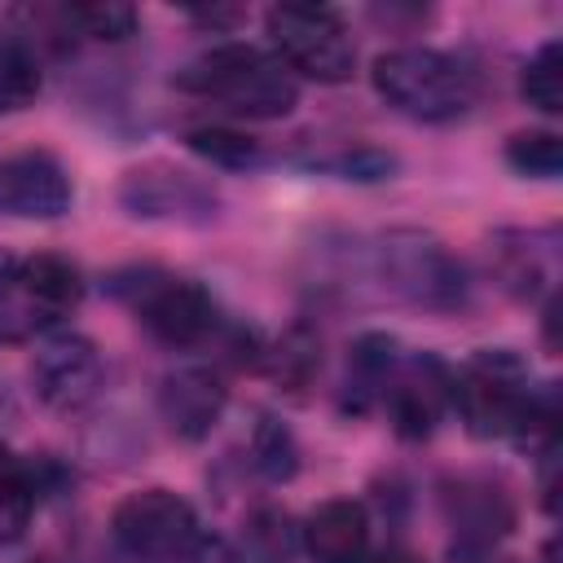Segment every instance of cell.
<instances>
[{
	"instance_id": "4",
	"label": "cell",
	"mask_w": 563,
	"mask_h": 563,
	"mask_svg": "<svg viewBox=\"0 0 563 563\" xmlns=\"http://www.w3.org/2000/svg\"><path fill=\"white\" fill-rule=\"evenodd\" d=\"M528 365L510 347H484L462 369H453L449 409H457L462 427L475 440H515L528 405H532Z\"/></svg>"
},
{
	"instance_id": "8",
	"label": "cell",
	"mask_w": 563,
	"mask_h": 563,
	"mask_svg": "<svg viewBox=\"0 0 563 563\" xmlns=\"http://www.w3.org/2000/svg\"><path fill=\"white\" fill-rule=\"evenodd\" d=\"M119 207L136 220H167V224H211L220 220V194L211 180L172 167V163H141L119 180Z\"/></svg>"
},
{
	"instance_id": "21",
	"label": "cell",
	"mask_w": 563,
	"mask_h": 563,
	"mask_svg": "<svg viewBox=\"0 0 563 563\" xmlns=\"http://www.w3.org/2000/svg\"><path fill=\"white\" fill-rule=\"evenodd\" d=\"M251 462H255V471L268 484L295 479V471H299V440H295V431L282 418L264 413L255 422V431H251Z\"/></svg>"
},
{
	"instance_id": "1",
	"label": "cell",
	"mask_w": 563,
	"mask_h": 563,
	"mask_svg": "<svg viewBox=\"0 0 563 563\" xmlns=\"http://www.w3.org/2000/svg\"><path fill=\"white\" fill-rule=\"evenodd\" d=\"M180 92L211 97L246 119H282L299 106V79L255 44H211L194 62H185L172 79Z\"/></svg>"
},
{
	"instance_id": "15",
	"label": "cell",
	"mask_w": 563,
	"mask_h": 563,
	"mask_svg": "<svg viewBox=\"0 0 563 563\" xmlns=\"http://www.w3.org/2000/svg\"><path fill=\"white\" fill-rule=\"evenodd\" d=\"M299 541L312 563H361L369 554V515L352 497H330L308 515Z\"/></svg>"
},
{
	"instance_id": "5",
	"label": "cell",
	"mask_w": 563,
	"mask_h": 563,
	"mask_svg": "<svg viewBox=\"0 0 563 563\" xmlns=\"http://www.w3.org/2000/svg\"><path fill=\"white\" fill-rule=\"evenodd\" d=\"M110 290L167 347H198L220 325L216 299L194 277H176L163 268H128L110 277Z\"/></svg>"
},
{
	"instance_id": "16",
	"label": "cell",
	"mask_w": 563,
	"mask_h": 563,
	"mask_svg": "<svg viewBox=\"0 0 563 563\" xmlns=\"http://www.w3.org/2000/svg\"><path fill=\"white\" fill-rule=\"evenodd\" d=\"M396 365H400V347L391 334H361L347 356V409L361 413L374 400H383Z\"/></svg>"
},
{
	"instance_id": "11",
	"label": "cell",
	"mask_w": 563,
	"mask_h": 563,
	"mask_svg": "<svg viewBox=\"0 0 563 563\" xmlns=\"http://www.w3.org/2000/svg\"><path fill=\"white\" fill-rule=\"evenodd\" d=\"M449 387H453V369L444 361H435V356H409L405 361L400 356V365L383 391V405H387L396 435L400 440H427L449 409Z\"/></svg>"
},
{
	"instance_id": "14",
	"label": "cell",
	"mask_w": 563,
	"mask_h": 563,
	"mask_svg": "<svg viewBox=\"0 0 563 563\" xmlns=\"http://www.w3.org/2000/svg\"><path fill=\"white\" fill-rule=\"evenodd\" d=\"M488 273L515 299H537L554 286V238L528 229H501L488 238Z\"/></svg>"
},
{
	"instance_id": "20",
	"label": "cell",
	"mask_w": 563,
	"mask_h": 563,
	"mask_svg": "<svg viewBox=\"0 0 563 563\" xmlns=\"http://www.w3.org/2000/svg\"><path fill=\"white\" fill-rule=\"evenodd\" d=\"M185 145L207 158L211 167H229V172H242V167H255L264 163V145L238 128H224V123H198L185 132Z\"/></svg>"
},
{
	"instance_id": "19",
	"label": "cell",
	"mask_w": 563,
	"mask_h": 563,
	"mask_svg": "<svg viewBox=\"0 0 563 563\" xmlns=\"http://www.w3.org/2000/svg\"><path fill=\"white\" fill-rule=\"evenodd\" d=\"M35 501H40L35 466H26L22 457L0 449V545H13L26 532Z\"/></svg>"
},
{
	"instance_id": "25",
	"label": "cell",
	"mask_w": 563,
	"mask_h": 563,
	"mask_svg": "<svg viewBox=\"0 0 563 563\" xmlns=\"http://www.w3.org/2000/svg\"><path fill=\"white\" fill-rule=\"evenodd\" d=\"M506 163L519 172V176H532V180H554L563 172V136L545 132V128H532V132H515L506 141Z\"/></svg>"
},
{
	"instance_id": "26",
	"label": "cell",
	"mask_w": 563,
	"mask_h": 563,
	"mask_svg": "<svg viewBox=\"0 0 563 563\" xmlns=\"http://www.w3.org/2000/svg\"><path fill=\"white\" fill-rule=\"evenodd\" d=\"M264 356H268L273 378L286 383L290 391H299V387L317 374V365H321V343H317V334H308L303 325H295V330H286V334L277 339V347L264 352Z\"/></svg>"
},
{
	"instance_id": "22",
	"label": "cell",
	"mask_w": 563,
	"mask_h": 563,
	"mask_svg": "<svg viewBox=\"0 0 563 563\" xmlns=\"http://www.w3.org/2000/svg\"><path fill=\"white\" fill-rule=\"evenodd\" d=\"M519 97L541 114L563 110V48H559V40H545L528 57V66L519 70Z\"/></svg>"
},
{
	"instance_id": "24",
	"label": "cell",
	"mask_w": 563,
	"mask_h": 563,
	"mask_svg": "<svg viewBox=\"0 0 563 563\" xmlns=\"http://www.w3.org/2000/svg\"><path fill=\"white\" fill-rule=\"evenodd\" d=\"M62 31H79L88 40H128L136 31V9L132 4H62L57 9Z\"/></svg>"
},
{
	"instance_id": "29",
	"label": "cell",
	"mask_w": 563,
	"mask_h": 563,
	"mask_svg": "<svg viewBox=\"0 0 563 563\" xmlns=\"http://www.w3.org/2000/svg\"><path fill=\"white\" fill-rule=\"evenodd\" d=\"M361 563H422V559L409 554V550H400V545H387V550H378V554H365Z\"/></svg>"
},
{
	"instance_id": "31",
	"label": "cell",
	"mask_w": 563,
	"mask_h": 563,
	"mask_svg": "<svg viewBox=\"0 0 563 563\" xmlns=\"http://www.w3.org/2000/svg\"><path fill=\"white\" fill-rule=\"evenodd\" d=\"M501 563H515V559H501Z\"/></svg>"
},
{
	"instance_id": "6",
	"label": "cell",
	"mask_w": 563,
	"mask_h": 563,
	"mask_svg": "<svg viewBox=\"0 0 563 563\" xmlns=\"http://www.w3.org/2000/svg\"><path fill=\"white\" fill-rule=\"evenodd\" d=\"M264 31L273 40V57L303 79L317 84H343L356 70V44L347 35V22L325 4H273L264 13Z\"/></svg>"
},
{
	"instance_id": "28",
	"label": "cell",
	"mask_w": 563,
	"mask_h": 563,
	"mask_svg": "<svg viewBox=\"0 0 563 563\" xmlns=\"http://www.w3.org/2000/svg\"><path fill=\"white\" fill-rule=\"evenodd\" d=\"M185 563H246V554L238 545H229L224 537H202Z\"/></svg>"
},
{
	"instance_id": "13",
	"label": "cell",
	"mask_w": 563,
	"mask_h": 563,
	"mask_svg": "<svg viewBox=\"0 0 563 563\" xmlns=\"http://www.w3.org/2000/svg\"><path fill=\"white\" fill-rule=\"evenodd\" d=\"M229 405V387L207 365H180L158 387V413L180 440H207Z\"/></svg>"
},
{
	"instance_id": "30",
	"label": "cell",
	"mask_w": 563,
	"mask_h": 563,
	"mask_svg": "<svg viewBox=\"0 0 563 563\" xmlns=\"http://www.w3.org/2000/svg\"><path fill=\"white\" fill-rule=\"evenodd\" d=\"M9 418H13V396H9V387L0 383V427H4Z\"/></svg>"
},
{
	"instance_id": "10",
	"label": "cell",
	"mask_w": 563,
	"mask_h": 563,
	"mask_svg": "<svg viewBox=\"0 0 563 563\" xmlns=\"http://www.w3.org/2000/svg\"><path fill=\"white\" fill-rule=\"evenodd\" d=\"M106 383V365L92 339L84 334H66L53 339L35 361H31V387L40 396V405L57 409V413H75L88 400H97Z\"/></svg>"
},
{
	"instance_id": "3",
	"label": "cell",
	"mask_w": 563,
	"mask_h": 563,
	"mask_svg": "<svg viewBox=\"0 0 563 563\" xmlns=\"http://www.w3.org/2000/svg\"><path fill=\"white\" fill-rule=\"evenodd\" d=\"M374 277L391 299L422 312H457L471 295L462 260L422 229H387L374 242Z\"/></svg>"
},
{
	"instance_id": "9",
	"label": "cell",
	"mask_w": 563,
	"mask_h": 563,
	"mask_svg": "<svg viewBox=\"0 0 563 563\" xmlns=\"http://www.w3.org/2000/svg\"><path fill=\"white\" fill-rule=\"evenodd\" d=\"M444 519L457 554H488L515 528V501L488 475H457L444 484Z\"/></svg>"
},
{
	"instance_id": "17",
	"label": "cell",
	"mask_w": 563,
	"mask_h": 563,
	"mask_svg": "<svg viewBox=\"0 0 563 563\" xmlns=\"http://www.w3.org/2000/svg\"><path fill=\"white\" fill-rule=\"evenodd\" d=\"M26 282H31V295L44 312L48 325H57L62 317H70L79 303H84V277L70 260L62 255H26Z\"/></svg>"
},
{
	"instance_id": "7",
	"label": "cell",
	"mask_w": 563,
	"mask_h": 563,
	"mask_svg": "<svg viewBox=\"0 0 563 563\" xmlns=\"http://www.w3.org/2000/svg\"><path fill=\"white\" fill-rule=\"evenodd\" d=\"M110 537L132 563H185L202 541L194 506L172 488L128 493L110 515Z\"/></svg>"
},
{
	"instance_id": "12",
	"label": "cell",
	"mask_w": 563,
	"mask_h": 563,
	"mask_svg": "<svg viewBox=\"0 0 563 563\" xmlns=\"http://www.w3.org/2000/svg\"><path fill=\"white\" fill-rule=\"evenodd\" d=\"M75 202L66 167L44 150H22L0 158V216L13 220H57Z\"/></svg>"
},
{
	"instance_id": "18",
	"label": "cell",
	"mask_w": 563,
	"mask_h": 563,
	"mask_svg": "<svg viewBox=\"0 0 563 563\" xmlns=\"http://www.w3.org/2000/svg\"><path fill=\"white\" fill-rule=\"evenodd\" d=\"M48 330L31 282H26V264L9 251H0V343H26L31 334Z\"/></svg>"
},
{
	"instance_id": "2",
	"label": "cell",
	"mask_w": 563,
	"mask_h": 563,
	"mask_svg": "<svg viewBox=\"0 0 563 563\" xmlns=\"http://www.w3.org/2000/svg\"><path fill=\"white\" fill-rule=\"evenodd\" d=\"M374 92L405 119L418 123H453L479 97V75L440 48H387L369 70Z\"/></svg>"
},
{
	"instance_id": "23",
	"label": "cell",
	"mask_w": 563,
	"mask_h": 563,
	"mask_svg": "<svg viewBox=\"0 0 563 563\" xmlns=\"http://www.w3.org/2000/svg\"><path fill=\"white\" fill-rule=\"evenodd\" d=\"M299 550V532L286 510L260 506L246 519V563H290Z\"/></svg>"
},
{
	"instance_id": "27",
	"label": "cell",
	"mask_w": 563,
	"mask_h": 563,
	"mask_svg": "<svg viewBox=\"0 0 563 563\" xmlns=\"http://www.w3.org/2000/svg\"><path fill=\"white\" fill-rule=\"evenodd\" d=\"M321 167H330V172H339L347 180H383L396 167V158L383 154V150H374V145H343L339 154L321 158Z\"/></svg>"
}]
</instances>
